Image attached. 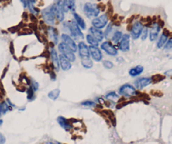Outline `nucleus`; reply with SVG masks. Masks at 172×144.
<instances>
[{"label": "nucleus", "mask_w": 172, "mask_h": 144, "mask_svg": "<svg viewBox=\"0 0 172 144\" xmlns=\"http://www.w3.org/2000/svg\"><path fill=\"white\" fill-rule=\"evenodd\" d=\"M161 30V25L159 22H154L151 25L150 32H149V36H150V40L151 42H154L158 37L160 32Z\"/></svg>", "instance_id": "6e6552de"}, {"label": "nucleus", "mask_w": 172, "mask_h": 144, "mask_svg": "<svg viewBox=\"0 0 172 144\" xmlns=\"http://www.w3.org/2000/svg\"><path fill=\"white\" fill-rule=\"evenodd\" d=\"M2 124H3V120H0V126H1Z\"/></svg>", "instance_id": "a19ab883"}, {"label": "nucleus", "mask_w": 172, "mask_h": 144, "mask_svg": "<svg viewBox=\"0 0 172 144\" xmlns=\"http://www.w3.org/2000/svg\"><path fill=\"white\" fill-rule=\"evenodd\" d=\"M57 122H58V124L61 126V127L64 128L65 131H69V130H71L72 127H73L71 124H70V122L68 121V120L66 119V118H64V116H59V117H57Z\"/></svg>", "instance_id": "aec40b11"}, {"label": "nucleus", "mask_w": 172, "mask_h": 144, "mask_svg": "<svg viewBox=\"0 0 172 144\" xmlns=\"http://www.w3.org/2000/svg\"><path fill=\"white\" fill-rule=\"evenodd\" d=\"M60 95V89H55L53 90L50 91L48 93V97L53 100H56L59 97Z\"/></svg>", "instance_id": "bb28decb"}, {"label": "nucleus", "mask_w": 172, "mask_h": 144, "mask_svg": "<svg viewBox=\"0 0 172 144\" xmlns=\"http://www.w3.org/2000/svg\"><path fill=\"white\" fill-rule=\"evenodd\" d=\"M81 105L84 106L94 107V106H95V103L94 102V101H91V100H86V101H84V102L81 103Z\"/></svg>", "instance_id": "c9c22d12"}, {"label": "nucleus", "mask_w": 172, "mask_h": 144, "mask_svg": "<svg viewBox=\"0 0 172 144\" xmlns=\"http://www.w3.org/2000/svg\"><path fill=\"white\" fill-rule=\"evenodd\" d=\"M169 35H170V32L167 30H165L162 33H161L160 36L158 40L157 43H156V46L159 49H161L165 46V43L167 42L169 39Z\"/></svg>", "instance_id": "dca6fc26"}, {"label": "nucleus", "mask_w": 172, "mask_h": 144, "mask_svg": "<svg viewBox=\"0 0 172 144\" xmlns=\"http://www.w3.org/2000/svg\"><path fill=\"white\" fill-rule=\"evenodd\" d=\"M84 12L88 18H96L100 15L101 9L97 4L86 3L84 5Z\"/></svg>", "instance_id": "7ed1b4c3"}, {"label": "nucleus", "mask_w": 172, "mask_h": 144, "mask_svg": "<svg viewBox=\"0 0 172 144\" xmlns=\"http://www.w3.org/2000/svg\"><path fill=\"white\" fill-rule=\"evenodd\" d=\"M119 94L124 97H132L137 95V90L132 85L129 83H125L119 89Z\"/></svg>", "instance_id": "39448f33"}, {"label": "nucleus", "mask_w": 172, "mask_h": 144, "mask_svg": "<svg viewBox=\"0 0 172 144\" xmlns=\"http://www.w3.org/2000/svg\"><path fill=\"white\" fill-rule=\"evenodd\" d=\"M107 23H108V15L105 14L101 15V16H98L92 20L93 27L100 29V30L106 26Z\"/></svg>", "instance_id": "423d86ee"}, {"label": "nucleus", "mask_w": 172, "mask_h": 144, "mask_svg": "<svg viewBox=\"0 0 172 144\" xmlns=\"http://www.w3.org/2000/svg\"><path fill=\"white\" fill-rule=\"evenodd\" d=\"M67 4H68L69 10H71L73 13L75 12V9H76V4H75V0H67Z\"/></svg>", "instance_id": "c756f323"}, {"label": "nucleus", "mask_w": 172, "mask_h": 144, "mask_svg": "<svg viewBox=\"0 0 172 144\" xmlns=\"http://www.w3.org/2000/svg\"><path fill=\"white\" fill-rule=\"evenodd\" d=\"M30 87L32 88V89H33L34 91H37L38 89H39V84H38V83L36 82V81H35L34 79H31V81H30Z\"/></svg>", "instance_id": "f704fd0d"}, {"label": "nucleus", "mask_w": 172, "mask_h": 144, "mask_svg": "<svg viewBox=\"0 0 172 144\" xmlns=\"http://www.w3.org/2000/svg\"><path fill=\"white\" fill-rule=\"evenodd\" d=\"M81 64L84 68H91L93 67V61L90 59V57H84L81 60Z\"/></svg>", "instance_id": "393cba45"}, {"label": "nucleus", "mask_w": 172, "mask_h": 144, "mask_svg": "<svg viewBox=\"0 0 172 144\" xmlns=\"http://www.w3.org/2000/svg\"><path fill=\"white\" fill-rule=\"evenodd\" d=\"M143 25L140 21H136L132 25L131 29V36L133 40H137L141 36L142 31L143 30Z\"/></svg>", "instance_id": "0eeeda50"}, {"label": "nucleus", "mask_w": 172, "mask_h": 144, "mask_svg": "<svg viewBox=\"0 0 172 144\" xmlns=\"http://www.w3.org/2000/svg\"><path fill=\"white\" fill-rule=\"evenodd\" d=\"M103 66L107 69H112L113 68V63L109 60L103 61Z\"/></svg>", "instance_id": "473e14b6"}, {"label": "nucleus", "mask_w": 172, "mask_h": 144, "mask_svg": "<svg viewBox=\"0 0 172 144\" xmlns=\"http://www.w3.org/2000/svg\"><path fill=\"white\" fill-rule=\"evenodd\" d=\"M34 92L35 91L32 89V88L30 87L28 89H27L26 93H27V99H29V100H32L34 99Z\"/></svg>", "instance_id": "7c9ffc66"}, {"label": "nucleus", "mask_w": 172, "mask_h": 144, "mask_svg": "<svg viewBox=\"0 0 172 144\" xmlns=\"http://www.w3.org/2000/svg\"><path fill=\"white\" fill-rule=\"evenodd\" d=\"M55 15H56L57 19L59 21V22H62L64 21V9L58 6L57 4H55Z\"/></svg>", "instance_id": "4be33fe9"}, {"label": "nucleus", "mask_w": 172, "mask_h": 144, "mask_svg": "<svg viewBox=\"0 0 172 144\" xmlns=\"http://www.w3.org/2000/svg\"><path fill=\"white\" fill-rule=\"evenodd\" d=\"M47 34H48L50 40L54 44H57L58 42V32L56 30V28L53 26H49L48 29H47Z\"/></svg>", "instance_id": "f3484780"}, {"label": "nucleus", "mask_w": 172, "mask_h": 144, "mask_svg": "<svg viewBox=\"0 0 172 144\" xmlns=\"http://www.w3.org/2000/svg\"><path fill=\"white\" fill-rule=\"evenodd\" d=\"M78 51H79V55L81 58L90 57V49H89L88 45H86L84 42H79Z\"/></svg>", "instance_id": "4468645a"}, {"label": "nucleus", "mask_w": 172, "mask_h": 144, "mask_svg": "<svg viewBox=\"0 0 172 144\" xmlns=\"http://www.w3.org/2000/svg\"><path fill=\"white\" fill-rule=\"evenodd\" d=\"M59 61L60 66H61V68H62V69H63L64 71H67V70H69V69L72 68L71 62L68 60L67 57H64V55H62V54L60 55Z\"/></svg>", "instance_id": "a211bd4d"}, {"label": "nucleus", "mask_w": 172, "mask_h": 144, "mask_svg": "<svg viewBox=\"0 0 172 144\" xmlns=\"http://www.w3.org/2000/svg\"><path fill=\"white\" fill-rule=\"evenodd\" d=\"M89 49H90V55L93 58V60H95V62H100V61L102 60L103 55L101 53V50L99 49L97 46L90 45Z\"/></svg>", "instance_id": "ddd939ff"}, {"label": "nucleus", "mask_w": 172, "mask_h": 144, "mask_svg": "<svg viewBox=\"0 0 172 144\" xmlns=\"http://www.w3.org/2000/svg\"><path fill=\"white\" fill-rule=\"evenodd\" d=\"M101 49L103 50L106 54H108L109 56H112L115 57L118 54V51L116 49L115 46H113L112 44L110 42H103L101 45Z\"/></svg>", "instance_id": "1a4fd4ad"}, {"label": "nucleus", "mask_w": 172, "mask_h": 144, "mask_svg": "<svg viewBox=\"0 0 172 144\" xmlns=\"http://www.w3.org/2000/svg\"><path fill=\"white\" fill-rule=\"evenodd\" d=\"M152 83V77H140L134 81L135 87L139 89H142L147 87Z\"/></svg>", "instance_id": "9d476101"}, {"label": "nucleus", "mask_w": 172, "mask_h": 144, "mask_svg": "<svg viewBox=\"0 0 172 144\" xmlns=\"http://www.w3.org/2000/svg\"><path fill=\"white\" fill-rule=\"evenodd\" d=\"M122 35H123V34H122V31L116 30V31H115V33L113 34L112 40V42L114 43H118L121 41V39L122 38Z\"/></svg>", "instance_id": "cd10ccee"}, {"label": "nucleus", "mask_w": 172, "mask_h": 144, "mask_svg": "<svg viewBox=\"0 0 172 144\" xmlns=\"http://www.w3.org/2000/svg\"><path fill=\"white\" fill-rule=\"evenodd\" d=\"M50 57H51V60L53 62V68H55L56 71L59 70V66H60V61H59V57L57 55V51L54 48H51L50 49Z\"/></svg>", "instance_id": "2eb2a0df"}, {"label": "nucleus", "mask_w": 172, "mask_h": 144, "mask_svg": "<svg viewBox=\"0 0 172 144\" xmlns=\"http://www.w3.org/2000/svg\"><path fill=\"white\" fill-rule=\"evenodd\" d=\"M73 15H74V18L75 22L77 23V25L80 27V29H82V30H85L86 29L85 22H84V19H83L82 17H81V16H80L79 15H78L77 13H75V12L73 13Z\"/></svg>", "instance_id": "412c9836"}, {"label": "nucleus", "mask_w": 172, "mask_h": 144, "mask_svg": "<svg viewBox=\"0 0 172 144\" xmlns=\"http://www.w3.org/2000/svg\"><path fill=\"white\" fill-rule=\"evenodd\" d=\"M105 98L109 99V100H111V101H115V100H116L117 99L119 98V96H118V95L116 94V92L111 91V92H108L105 95Z\"/></svg>", "instance_id": "c85d7f7f"}, {"label": "nucleus", "mask_w": 172, "mask_h": 144, "mask_svg": "<svg viewBox=\"0 0 172 144\" xmlns=\"http://www.w3.org/2000/svg\"><path fill=\"white\" fill-rule=\"evenodd\" d=\"M61 39H62L63 42L65 43L73 52H77V50H78V45L75 43V42L73 40V38H72L71 36H69V35L67 34H63L61 35Z\"/></svg>", "instance_id": "9b49d317"}, {"label": "nucleus", "mask_w": 172, "mask_h": 144, "mask_svg": "<svg viewBox=\"0 0 172 144\" xmlns=\"http://www.w3.org/2000/svg\"><path fill=\"white\" fill-rule=\"evenodd\" d=\"M119 49L122 52H127L130 49V35L126 34L119 42Z\"/></svg>", "instance_id": "f8f14e48"}, {"label": "nucleus", "mask_w": 172, "mask_h": 144, "mask_svg": "<svg viewBox=\"0 0 172 144\" xmlns=\"http://www.w3.org/2000/svg\"><path fill=\"white\" fill-rule=\"evenodd\" d=\"M10 108H11V106H9L8 105L7 101L5 102H2L0 103V117L4 115V114H6L9 111V110H10Z\"/></svg>", "instance_id": "b1692460"}, {"label": "nucleus", "mask_w": 172, "mask_h": 144, "mask_svg": "<svg viewBox=\"0 0 172 144\" xmlns=\"http://www.w3.org/2000/svg\"><path fill=\"white\" fill-rule=\"evenodd\" d=\"M41 16H42V19L46 24H47L50 26H53V25L55 24V19H56L55 4L51 5L48 8L43 9L41 12Z\"/></svg>", "instance_id": "f03ea898"}, {"label": "nucleus", "mask_w": 172, "mask_h": 144, "mask_svg": "<svg viewBox=\"0 0 172 144\" xmlns=\"http://www.w3.org/2000/svg\"><path fill=\"white\" fill-rule=\"evenodd\" d=\"M112 24H110L108 26H107V28H106L105 33H104V36L107 37V36L109 35V34L112 32Z\"/></svg>", "instance_id": "e433bc0d"}, {"label": "nucleus", "mask_w": 172, "mask_h": 144, "mask_svg": "<svg viewBox=\"0 0 172 144\" xmlns=\"http://www.w3.org/2000/svg\"><path fill=\"white\" fill-rule=\"evenodd\" d=\"M90 35H92L97 40L98 42H101L104 38V33L103 31H101V30L95 28V27H91L90 28Z\"/></svg>", "instance_id": "6ab92c4d"}, {"label": "nucleus", "mask_w": 172, "mask_h": 144, "mask_svg": "<svg viewBox=\"0 0 172 144\" xmlns=\"http://www.w3.org/2000/svg\"><path fill=\"white\" fill-rule=\"evenodd\" d=\"M165 74L166 76H169V77H172V69H170L168 71H166L165 72Z\"/></svg>", "instance_id": "58836bf2"}, {"label": "nucleus", "mask_w": 172, "mask_h": 144, "mask_svg": "<svg viewBox=\"0 0 172 144\" xmlns=\"http://www.w3.org/2000/svg\"><path fill=\"white\" fill-rule=\"evenodd\" d=\"M5 142H6L5 136H4L2 133H0V144H4L5 143Z\"/></svg>", "instance_id": "4c0bfd02"}, {"label": "nucleus", "mask_w": 172, "mask_h": 144, "mask_svg": "<svg viewBox=\"0 0 172 144\" xmlns=\"http://www.w3.org/2000/svg\"><path fill=\"white\" fill-rule=\"evenodd\" d=\"M86 42L90 44V45H93V46H98L99 45V42L90 34L86 35Z\"/></svg>", "instance_id": "a878e982"}, {"label": "nucleus", "mask_w": 172, "mask_h": 144, "mask_svg": "<svg viewBox=\"0 0 172 144\" xmlns=\"http://www.w3.org/2000/svg\"><path fill=\"white\" fill-rule=\"evenodd\" d=\"M143 72V67L142 66H136L134 68H132L129 70V75L131 77H137L140 75Z\"/></svg>", "instance_id": "5701e85b"}, {"label": "nucleus", "mask_w": 172, "mask_h": 144, "mask_svg": "<svg viewBox=\"0 0 172 144\" xmlns=\"http://www.w3.org/2000/svg\"><path fill=\"white\" fill-rule=\"evenodd\" d=\"M58 50H59L60 53L62 55H64L65 57H67L71 62L76 60V56H75L74 52H73L64 42H61V43L58 44Z\"/></svg>", "instance_id": "20e7f679"}, {"label": "nucleus", "mask_w": 172, "mask_h": 144, "mask_svg": "<svg viewBox=\"0 0 172 144\" xmlns=\"http://www.w3.org/2000/svg\"><path fill=\"white\" fill-rule=\"evenodd\" d=\"M165 50H171L172 49V36L168 39L167 42L165 43V46H164Z\"/></svg>", "instance_id": "72a5a7b5"}, {"label": "nucleus", "mask_w": 172, "mask_h": 144, "mask_svg": "<svg viewBox=\"0 0 172 144\" xmlns=\"http://www.w3.org/2000/svg\"><path fill=\"white\" fill-rule=\"evenodd\" d=\"M64 28L65 30H67L69 34L71 35L72 37H74V39H79L84 38V34L80 30V27L77 25V23L75 21H69V22L64 23Z\"/></svg>", "instance_id": "f257e3e1"}, {"label": "nucleus", "mask_w": 172, "mask_h": 144, "mask_svg": "<svg viewBox=\"0 0 172 144\" xmlns=\"http://www.w3.org/2000/svg\"><path fill=\"white\" fill-rule=\"evenodd\" d=\"M149 29L148 28H143V30L142 31V34H141V39H142L143 41H144L147 39L148 37V35H149Z\"/></svg>", "instance_id": "2f4dec72"}, {"label": "nucleus", "mask_w": 172, "mask_h": 144, "mask_svg": "<svg viewBox=\"0 0 172 144\" xmlns=\"http://www.w3.org/2000/svg\"><path fill=\"white\" fill-rule=\"evenodd\" d=\"M21 1V3L23 4V6L24 7L26 8V7H27V2H26V0H20Z\"/></svg>", "instance_id": "ea45409f"}]
</instances>
